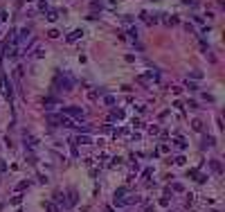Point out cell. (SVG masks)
I'll use <instances>...</instances> for the list:
<instances>
[{
  "label": "cell",
  "mask_w": 225,
  "mask_h": 212,
  "mask_svg": "<svg viewBox=\"0 0 225 212\" xmlns=\"http://www.w3.org/2000/svg\"><path fill=\"white\" fill-rule=\"evenodd\" d=\"M176 165H185V156H178L176 158Z\"/></svg>",
  "instance_id": "obj_28"
},
{
  "label": "cell",
  "mask_w": 225,
  "mask_h": 212,
  "mask_svg": "<svg viewBox=\"0 0 225 212\" xmlns=\"http://www.w3.org/2000/svg\"><path fill=\"white\" fill-rule=\"evenodd\" d=\"M124 118V111H112L110 113V120H122Z\"/></svg>",
  "instance_id": "obj_13"
},
{
  "label": "cell",
  "mask_w": 225,
  "mask_h": 212,
  "mask_svg": "<svg viewBox=\"0 0 225 212\" xmlns=\"http://www.w3.org/2000/svg\"><path fill=\"white\" fill-rule=\"evenodd\" d=\"M104 102L110 106V104H115V97H110V95H106V99H104Z\"/></svg>",
  "instance_id": "obj_26"
},
{
  "label": "cell",
  "mask_w": 225,
  "mask_h": 212,
  "mask_svg": "<svg viewBox=\"0 0 225 212\" xmlns=\"http://www.w3.org/2000/svg\"><path fill=\"white\" fill-rule=\"evenodd\" d=\"M43 104H48V108H50V106H54V104H59V102H56L54 97H48V99H45Z\"/></svg>",
  "instance_id": "obj_20"
},
{
  "label": "cell",
  "mask_w": 225,
  "mask_h": 212,
  "mask_svg": "<svg viewBox=\"0 0 225 212\" xmlns=\"http://www.w3.org/2000/svg\"><path fill=\"white\" fill-rule=\"evenodd\" d=\"M48 122L50 124H54V127H65V129H72V127H77L70 118H65V115L61 113V115H48Z\"/></svg>",
  "instance_id": "obj_2"
},
{
  "label": "cell",
  "mask_w": 225,
  "mask_h": 212,
  "mask_svg": "<svg viewBox=\"0 0 225 212\" xmlns=\"http://www.w3.org/2000/svg\"><path fill=\"white\" fill-rule=\"evenodd\" d=\"M128 36H131V38H133V41H135V38H137V30H135V27H131V30H128Z\"/></svg>",
  "instance_id": "obj_22"
},
{
  "label": "cell",
  "mask_w": 225,
  "mask_h": 212,
  "mask_svg": "<svg viewBox=\"0 0 225 212\" xmlns=\"http://www.w3.org/2000/svg\"><path fill=\"white\" fill-rule=\"evenodd\" d=\"M191 129H194V131H203V122H200V120H194V122H191Z\"/></svg>",
  "instance_id": "obj_15"
},
{
  "label": "cell",
  "mask_w": 225,
  "mask_h": 212,
  "mask_svg": "<svg viewBox=\"0 0 225 212\" xmlns=\"http://www.w3.org/2000/svg\"><path fill=\"white\" fill-rule=\"evenodd\" d=\"M27 2H32V0H27Z\"/></svg>",
  "instance_id": "obj_32"
},
{
  "label": "cell",
  "mask_w": 225,
  "mask_h": 212,
  "mask_svg": "<svg viewBox=\"0 0 225 212\" xmlns=\"http://www.w3.org/2000/svg\"><path fill=\"white\" fill-rule=\"evenodd\" d=\"M124 194H126V187H117L115 190V199H124Z\"/></svg>",
  "instance_id": "obj_16"
},
{
  "label": "cell",
  "mask_w": 225,
  "mask_h": 212,
  "mask_svg": "<svg viewBox=\"0 0 225 212\" xmlns=\"http://www.w3.org/2000/svg\"><path fill=\"white\" fill-rule=\"evenodd\" d=\"M212 169L216 171V174H221V171H223V167H221V162H218V160H212Z\"/></svg>",
  "instance_id": "obj_14"
},
{
  "label": "cell",
  "mask_w": 225,
  "mask_h": 212,
  "mask_svg": "<svg viewBox=\"0 0 225 212\" xmlns=\"http://www.w3.org/2000/svg\"><path fill=\"white\" fill-rule=\"evenodd\" d=\"M39 12H48V2H45V0L39 2Z\"/></svg>",
  "instance_id": "obj_21"
},
{
  "label": "cell",
  "mask_w": 225,
  "mask_h": 212,
  "mask_svg": "<svg viewBox=\"0 0 225 212\" xmlns=\"http://www.w3.org/2000/svg\"><path fill=\"white\" fill-rule=\"evenodd\" d=\"M54 201H56V203H63V205H65V199H63L61 192H56V194H54Z\"/></svg>",
  "instance_id": "obj_18"
},
{
  "label": "cell",
  "mask_w": 225,
  "mask_h": 212,
  "mask_svg": "<svg viewBox=\"0 0 225 212\" xmlns=\"http://www.w3.org/2000/svg\"><path fill=\"white\" fill-rule=\"evenodd\" d=\"M72 144H92V138L90 136H77L72 140Z\"/></svg>",
  "instance_id": "obj_6"
},
{
  "label": "cell",
  "mask_w": 225,
  "mask_h": 212,
  "mask_svg": "<svg viewBox=\"0 0 225 212\" xmlns=\"http://www.w3.org/2000/svg\"><path fill=\"white\" fill-rule=\"evenodd\" d=\"M45 212H59V205L54 201H45Z\"/></svg>",
  "instance_id": "obj_9"
},
{
  "label": "cell",
  "mask_w": 225,
  "mask_h": 212,
  "mask_svg": "<svg viewBox=\"0 0 225 212\" xmlns=\"http://www.w3.org/2000/svg\"><path fill=\"white\" fill-rule=\"evenodd\" d=\"M189 77H191V79H203V72H200V70H191Z\"/></svg>",
  "instance_id": "obj_17"
},
{
  "label": "cell",
  "mask_w": 225,
  "mask_h": 212,
  "mask_svg": "<svg viewBox=\"0 0 225 212\" xmlns=\"http://www.w3.org/2000/svg\"><path fill=\"white\" fill-rule=\"evenodd\" d=\"M54 86H56L59 90L68 93V90L74 88V81H72V77H70L68 72H59V75H56V79H54Z\"/></svg>",
  "instance_id": "obj_1"
},
{
  "label": "cell",
  "mask_w": 225,
  "mask_h": 212,
  "mask_svg": "<svg viewBox=\"0 0 225 212\" xmlns=\"http://www.w3.org/2000/svg\"><path fill=\"white\" fill-rule=\"evenodd\" d=\"M0 86L5 88V97L11 102V99H14V88H11V84L7 81V75H5V72H0Z\"/></svg>",
  "instance_id": "obj_4"
},
{
  "label": "cell",
  "mask_w": 225,
  "mask_h": 212,
  "mask_svg": "<svg viewBox=\"0 0 225 212\" xmlns=\"http://www.w3.org/2000/svg\"><path fill=\"white\" fill-rule=\"evenodd\" d=\"M182 2H185V5H194V0H182Z\"/></svg>",
  "instance_id": "obj_31"
},
{
  "label": "cell",
  "mask_w": 225,
  "mask_h": 212,
  "mask_svg": "<svg viewBox=\"0 0 225 212\" xmlns=\"http://www.w3.org/2000/svg\"><path fill=\"white\" fill-rule=\"evenodd\" d=\"M214 144H216L214 136H205V140H203V147H214Z\"/></svg>",
  "instance_id": "obj_10"
},
{
  "label": "cell",
  "mask_w": 225,
  "mask_h": 212,
  "mask_svg": "<svg viewBox=\"0 0 225 212\" xmlns=\"http://www.w3.org/2000/svg\"><path fill=\"white\" fill-rule=\"evenodd\" d=\"M21 201H23V196H21V194H18V196H14V199H11V205H18Z\"/></svg>",
  "instance_id": "obj_24"
},
{
  "label": "cell",
  "mask_w": 225,
  "mask_h": 212,
  "mask_svg": "<svg viewBox=\"0 0 225 212\" xmlns=\"http://www.w3.org/2000/svg\"><path fill=\"white\" fill-rule=\"evenodd\" d=\"M56 18H59V12H56V9H48V21H50V23H54Z\"/></svg>",
  "instance_id": "obj_11"
},
{
  "label": "cell",
  "mask_w": 225,
  "mask_h": 212,
  "mask_svg": "<svg viewBox=\"0 0 225 212\" xmlns=\"http://www.w3.org/2000/svg\"><path fill=\"white\" fill-rule=\"evenodd\" d=\"M48 36H50V38H56V36H59V32H56V30H50Z\"/></svg>",
  "instance_id": "obj_27"
},
{
  "label": "cell",
  "mask_w": 225,
  "mask_h": 212,
  "mask_svg": "<svg viewBox=\"0 0 225 212\" xmlns=\"http://www.w3.org/2000/svg\"><path fill=\"white\" fill-rule=\"evenodd\" d=\"M25 147H30V149H36V147H39V140H36L34 136H25Z\"/></svg>",
  "instance_id": "obj_7"
},
{
  "label": "cell",
  "mask_w": 225,
  "mask_h": 212,
  "mask_svg": "<svg viewBox=\"0 0 225 212\" xmlns=\"http://www.w3.org/2000/svg\"><path fill=\"white\" fill-rule=\"evenodd\" d=\"M83 36V30H72L70 34H68V41L72 43V41H77V38H81Z\"/></svg>",
  "instance_id": "obj_8"
},
{
  "label": "cell",
  "mask_w": 225,
  "mask_h": 212,
  "mask_svg": "<svg viewBox=\"0 0 225 212\" xmlns=\"http://www.w3.org/2000/svg\"><path fill=\"white\" fill-rule=\"evenodd\" d=\"M176 147L180 149V151H185V149H187V142H185L182 138H176Z\"/></svg>",
  "instance_id": "obj_12"
},
{
  "label": "cell",
  "mask_w": 225,
  "mask_h": 212,
  "mask_svg": "<svg viewBox=\"0 0 225 212\" xmlns=\"http://www.w3.org/2000/svg\"><path fill=\"white\" fill-rule=\"evenodd\" d=\"M187 88H189V90H198V86H196L194 81H189V79H187Z\"/></svg>",
  "instance_id": "obj_23"
},
{
  "label": "cell",
  "mask_w": 225,
  "mask_h": 212,
  "mask_svg": "<svg viewBox=\"0 0 225 212\" xmlns=\"http://www.w3.org/2000/svg\"><path fill=\"white\" fill-rule=\"evenodd\" d=\"M5 169H7V162H5V160H0V174H2Z\"/></svg>",
  "instance_id": "obj_29"
},
{
  "label": "cell",
  "mask_w": 225,
  "mask_h": 212,
  "mask_svg": "<svg viewBox=\"0 0 225 212\" xmlns=\"http://www.w3.org/2000/svg\"><path fill=\"white\" fill-rule=\"evenodd\" d=\"M169 212H171V210H169Z\"/></svg>",
  "instance_id": "obj_33"
},
{
  "label": "cell",
  "mask_w": 225,
  "mask_h": 212,
  "mask_svg": "<svg viewBox=\"0 0 225 212\" xmlns=\"http://www.w3.org/2000/svg\"><path fill=\"white\" fill-rule=\"evenodd\" d=\"M7 21V12H0V23H5Z\"/></svg>",
  "instance_id": "obj_30"
},
{
  "label": "cell",
  "mask_w": 225,
  "mask_h": 212,
  "mask_svg": "<svg viewBox=\"0 0 225 212\" xmlns=\"http://www.w3.org/2000/svg\"><path fill=\"white\" fill-rule=\"evenodd\" d=\"M25 187H30V181H21V183H18V192L25 190Z\"/></svg>",
  "instance_id": "obj_19"
},
{
  "label": "cell",
  "mask_w": 225,
  "mask_h": 212,
  "mask_svg": "<svg viewBox=\"0 0 225 212\" xmlns=\"http://www.w3.org/2000/svg\"><path fill=\"white\" fill-rule=\"evenodd\" d=\"M61 113H63V115H70V118H77V120H83V118H86V113H83L81 106H63Z\"/></svg>",
  "instance_id": "obj_3"
},
{
  "label": "cell",
  "mask_w": 225,
  "mask_h": 212,
  "mask_svg": "<svg viewBox=\"0 0 225 212\" xmlns=\"http://www.w3.org/2000/svg\"><path fill=\"white\" fill-rule=\"evenodd\" d=\"M171 190H176V192H182V185H180V183H173V185H171Z\"/></svg>",
  "instance_id": "obj_25"
},
{
  "label": "cell",
  "mask_w": 225,
  "mask_h": 212,
  "mask_svg": "<svg viewBox=\"0 0 225 212\" xmlns=\"http://www.w3.org/2000/svg\"><path fill=\"white\" fill-rule=\"evenodd\" d=\"M74 203H77V190H70L68 199H65V208H72Z\"/></svg>",
  "instance_id": "obj_5"
}]
</instances>
